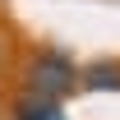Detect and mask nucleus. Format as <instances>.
<instances>
[{
	"label": "nucleus",
	"instance_id": "1",
	"mask_svg": "<svg viewBox=\"0 0 120 120\" xmlns=\"http://www.w3.org/2000/svg\"><path fill=\"white\" fill-rule=\"evenodd\" d=\"M74 83H79V69H74V60L60 56V51H42L28 65V88L42 102H60L65 92H74Z\"/></svg>",
	"mask_w": 120,
	"mask_h": 120
},
{
	"label": "nucleus",
	"instance_id": "2",
	"mask_svg": "<svg viewBox=\"0 0 120 120\" xmlns=\"http://www.w3.org/2000/svg\"><path fill=\"white\" fill-rule=\"evenodd\" d=\"M79 83L83 88H92V92H120V65H92V69H83L79 74Z\"/></svg>",
	"mask_w": 120,
	"mask_h": 120
},
{
	"label": "nucleus",
	"instance_id": "3",
	"mask_svg": "<svg viewBox=\"0 0 120 120\" xmlns=\"http://www.w3.org/2000/svg\"><path fill=\"white\" fill-rule=\"evenodd\" d=\"M14 120H65V111L56 102H42V97H23L14 106Z\"/></svg>",
	"mask_w": 120,
	"mask_h": 120
}]
</instances>
